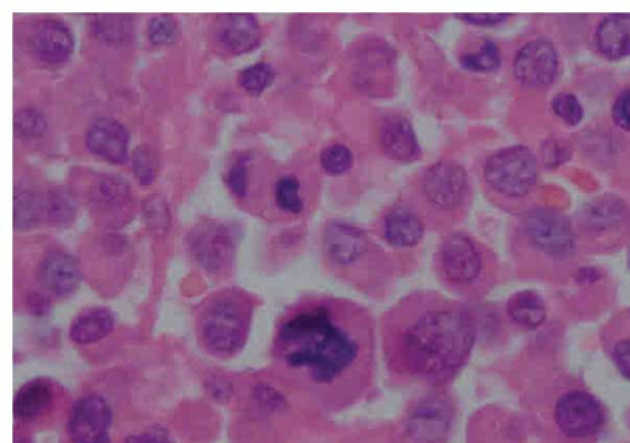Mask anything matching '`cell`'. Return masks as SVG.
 Wrapping results in <instances>:
<instances>
[{
  "instance_id": "1",
  "label": "cell",
  "mask_w": 630,
  "mask_h": 443,
  "mask_svg": "<svg viewBox=\"0 0 630 443\" xmlns=\"http://www.w3.org/2000/svg\"><path fill=\"white\" fill-rule=\"evenodd\" d=\"M275 347L298 383L328 405H346L371 385L375 324L357 304L307 298L278 326Z\"/></svg>"
},
{
  "instance_id": "2",
  "label": "cell",
  "mask_w": 630,
  "mask_h": 443,
  "mask_svg": "<svg viewBox=\"0 0 630 443\" xmlns=\"http://www.w3.org/2000/svg\"><path fill=\"white\" fill-rule=\"evenodd\" d=\"M475 340L477 322L468 309L439 295L410 296L385 319L387 367L410 384H450L467 365Z\"/></svg>"
},
{
  "instance_id": "3",
  "label": "cell",
  "mask_w": 630,
  "mask_h": 443,
  "mask_svg": "<svg viewBox=\"0 0 630 443\" xmlns=\"http://www.w3.org/2000/svg\"><path fill=\"white\" fill-rule=\"evenodd\" d=\"M252 323V304L236 294L223 295L202 317L203 343L211 353L229 356L240 353L246 343Z\"/></svg>"
},
{
  "instance_id": "4",
  "label": "cell",
  "mask_w": 630,
  "mask_h": 443,
  "mask_svg": "<svg viewBox=\"0 0 630 443\" xmlns=\"http://www.w3.org/2000/svg\"><path fill=\"white\" fill-rule=\"evenodd\" d=\"M484 177L493 190L509 198H521L534 187L535 158L526 147L501 149L493 154L485 164Z\"/></svg>"
},
{
  "instance_id": "5",
  "label": "cell",
  "mask_w": 630,
  "mask_h": 443,
  "mask_svg": "<svg viewBox=\"0 0 630 443\" xmlns=\"http://www.w3.org/2000/svg\"><path fill=\"white\" fill-rule=\"evenodd\" d=\"M554 420L562 434L573 440L595 438L606 425L600 401L581 389L566 391L557 399Z\"/></svg>"
},
{
  "instance_id": "6",
  "label": "cell",
  "mask_w": 630,
  "mask_h": 443,
  "mask_svg": "<svg viewBox=\"0 0 630 443\" xmlns=\"http://www.w3.org/2000/svg\"><path fill=\"white\" fill-rule=\"evenodd\" d=\"M440 269L445 280L456 288H468L478 283L484 262L478 245L464 233H453L442 243Z\"/></svg>"
},
{
  "instance_id": "7",
  "label": "cell",
  "mask_w": 630,
  "mask_h": 443,
  "mask_svg": "<svg viewBox=\"0 0 630 443\" xmlns=\"http://www.w3.org/2000/svg\"><path fill=\"white\" fill-rule=\"evenodd\" d=\"M113 413L108 400L97 395L80 398L67 420L70 443H112Z\"/></svg>"
},
{
  "instance_id": "8",
  "label": "cell",
  "mask_w": 630,
  "mask_h": 443,
  "mask_svg": "<svg viewBox=\"0 0 630 443\" xmlns=\"http://www.w3.org/2000/svg\"><path fill=\"white\" fill-rule=\"evenodd\" d=\"M524 231L537 250L552 257H566L574 250L572 224L563 214L539 210L527 215Z\"/></svg>"
},
{
  "instance_id": "9",
  "label": "cell",
  "mask_w": 630,
  "mask_h": 443,
  "mask_svg": "<svg viewBox=\"0 0 630 443\" xmlns=\"http://www.w3.org/2000/svg\"><path fill=\"white\" fill-rule=\"evenodd\" d=\"M422 190L427 199L440 210H452L467 192V174L458 164L440 162L423 175Z\"/></svg>"
},
{
  "instance_id": "10",
  "label": "cell",
  "mask_w": 630,
  "mask_h": 443,
  "mask_svg": "<svg viewBox=\"0 0 630 443\" xmlns=\"http://www.w3.org/2000/svg\"><path fill=\"white\" fill-rule=\"evenodd\" d=\"M560 62L554 46L544 40L524 45L513 60L516 79L526 87H544L552 84Z\"/></svg>"
},
{
  "instance_id": "11",
  "label": "cell",
  "mask_w": 630,
  "mask_h": 443,
  "mask_svg": "<svg viewBox=\"0 0 630 443\" xmlns=\"http://www.w3.org/2000/svg\"><path fill=\"white\" fill-rule=\"evenodd\" d=\"M214 34L223 48L233 55L251 53L262 41L259 23L254 15L244 13L217 16Z\"/></svg>"
},
{
  "instance_id": "12",
  "label": "cell",
  "mask_w": 630,
  "mask_h": 443,
  "mask_svg": "<svg viewBox=\"0 0 630 443\" xmlns=\"http://www.w3.org/2000/svg\"><path fill=\"white\" fill-rule=\"evenodd\" d=\"M30 45L40 59L47 64H60L74 53L75 41L64 23L46 19L31 30Z\"/></svg>"
},
{
  "instance_id": "13",
  "label": "cell",
  "mask_w": 630,
  "mask_h": 443,
  "mask_svg": "<svg viewBox=\"0 0 630 443\" xmlns=\"http://www.w3.org/2000/svg\"><path fill=\"white\" fill-rule=\"evenodd\" d=\"M324 248L334 264L351 266L363 259L368 252L369 243L366 234L357 226L334 222L327 226Z\"/></svg>"
},
{
  "instance_id": "14",
  "label": "cell",
  "mask_w": 630,
  "mask_h": 443,
  "mask_svg": "<svg viewBox=\"0 0 630 443\" xmlns=\"http://www.w3.org/2000/svg\"><path fill=\"white\" fill-rule=\"evenodd\" d=\"M38 283L47 295L67 298L78 290L79 266L74 257L64 252L51 253L40 264Z\"/></svg>"
},
{
  "instance_id": "15",
  "label": "cell",
  "mask_w": 630,
  "mask_h": 443,
  "mask_svg": "<svg viewBox=\"0 0 630 443\" xmlns=\"http://www.w3.org/2000/svg\"><path fill=\"white\" fill-rule=\"evenodd\" d=\"M192 251L208 269H220L233 255L232 233L224 225L205 224L192 235Z\"/></svg>"
},
{
  "instance_id": "16",
  "label": "cell",
  "mask_w": 630,
  "mask_h": 443,
  "mask_svg": "<svg viewBox=\"0 0 630 443\" xmlns=\"http://www.w3.org/2000/svg\"><path fill=\"white\" fill-rule=\"evenodd\" d=\"M129 132L119 121L100 119L92 123L87 133V146L96 156L110 163L126 162Z\"/></svg>"
},
{
  "instance_id": "17",
  "label": "cell",
  "mask_w": 630,
  "mask_h": 443,
  "mask_svg": "<svg viewBox=\"0 0 630 443\" xmlns=\"http://www.w3.org/2000/svg\"><path fill=\"white\" fill-rule=\"evenodd\" d=\"M452 411L446 401L429 399L417 407L409 420L412 439L421 443H435L447 434Z\"/></svg>"
},
{
  "instance_id": "18",
  "label": "cell",
  "mask_w": 630,
  "mask_h": 443,
  "mask_svg": "<svg viewBox=\"0 0 630 443\" xmlns=\"http://www.w3.org/2000/svg\"><path fill=\"white\" fill-rule=\"evenodd\" d=\"M55 389L49 380L36 378L18 390L14 398V419L19 424L33 422L48 413L54 405Z\"/></svg>"
},
{
  "instance_id": "19",
  "label": "cell",
  "mask_w": 630,
  "mask_h": 443,
  "mask_svg": "<svg viewBox=\"0 0 630 443\" xmlns=\"http://www.w3.org/2000/svg\"><path fill=\"white\" fill-rule=\"evenodd\" d=\"M382 149L396 162L415 160L419 154V143L415 129L406 118H388L380 129Z\"/></svg>"
},
{
  "instance_id": "20",
  "label": "cell",
  "mask_w": 630,
  "mask_h": 443,
  "mask_svg": "<svg viewBox=\"0 0 630 443\" xmlns=\"http://www.w3.org/2000/svg\"><path fill=\"white\" fill-rule=\"evenodd\" d=\"M382 231L387 243L395 248H411L419 244L425 234V224L417 213L400 208L386 214Z\"/></svg>"
},
{
  "instance_id": "21",
  "label": "cell",
  "mask_w": 630,
  "mask_h": 443,
  "mask_svg": "<svg viewBox=\"0 0 630 443\" xmlns=\"http://www.w3.org/2000/svg\"><path fill=\"white\" fill-rule=\"evenodd\" d=\"M596 46L608 59H622L630 55V15L609 16L596 30Z\"/></svg>"
},
{
  "instance_id": "22",
  "label": "cell",
  "mask_w": 630,
  "mask_h": 443,
  "mask_svg": "<svg viewBox=\"0 0 630 443\" xmlns=\"http://www.w3.org/2000/svg\"><path fill=\"white\" fill-rule=\"evenodd\" d=\"M604 343L618 373L630 383V309L609 322L605 329Z\"/></svg>"
},
{
  "instance_id": "23",
  "label": "cell",
  "mask_w": 630,
  "mask_h": 443,
  "mask_svg": "<svg viewBox=\"0 0 630 443\" xmlns=\"http://www.w3.org/2000/svg\"><path fill=\"white\" fill-rule=\"evenodd\" d=\"M115 326V319L106 308H90L80 313L69 329L70 339L80 345H88L107 337Z\"/></svg>"
},
{
  "instance_id": "24",
  "label": "cell",
  "mask_w": 630,
  "mask_h": 443,
  "mask_svg": "<svg viewBox=\"0 0 630 443\" xmlns=\"http://www.w3.org/2000/svg\"><path fill=\"white\" fill-rule=\"evenodd\" d=\"M508 314L513 324L532 331L544 323L546 309L539 294L521 291L510 298Z\"/></svg>"
},
{
  "instance_id": "25",
  "label": "cell",
  "mask_w": 630,
  "mask_h": 443,
  "mask_svg": "<svg viewBox=\"0 0 630 443\" xmlns=\"http://www.w3.org/2000/svg\"><path fill=\"white\" fill-rule=\"evenodd\" d=\"M91 33L107 44H126L133 35V20L125 14H100L91 20Z\"/></svg>"
},
{
  "instance_id": "26",
  "label": "cell",
  "mask_w": 630,
  "mask_h": 443,
  "mask_svg": "<svg viewBox=\"0 0 630 443\" xmlns=\"http://www.w3.org/2000/svg\"><path fill=\"white\" fill-rule=\"evenodd\" d=\"M131 199L130 185L120 177L102 178L92 193V200L97 201L99 208L111 211L128 208Z\"/></svg>"
},
{
  "instance_id": "27",
  "label": "cell",
  "mask_w": 630,
  "mask_h": 443,
  "mask_svg": "<svg viewBox=\"0 0 630 443\" xmlns=\"http://www.w3.org/2000/svg\"><path fill=\"white\" fill-rule=\"evenodd\" d=\"M47 219L57 225H68L76 218V202L65 189L49 191L44 203Z\"/></svg>"
},
{
  "instance_id": "28",
  "label": "cell",
  "mask_w": 630,
  "mask_h": 443,
  "mask_svg": "<svg viewBox=\"0 0 630 443\" xmlns=\"http://www.w3.org/2000/svg\"><path fill=\"white\" fill-rule=\"evenodd\" d=\"M44 211L43 202L34 192L20 191L15 195L14 223L16 229L24 230L34 226Z\"/></svg>"
},
{
  "instance_id": "29",
  "label": "cell",
  "mask_w": 630,
  "mask_h": 443,
  "mask_svg": "<svg viewBox=\"0 0 630 443\" xmlns=\"http://www.w3.org/2000/svg\"><path fill=\"white\" fill-rule=\"evenodd\" d=\"M501 64V54L497 44L485 41L478 53L462 56L461 66L469 71H491Z\"/></svg>"
},
{
  "instance_id": "30",
  "label": "cell",
  "mask_w": 630,
  "mask_h": 443,
  "mask_svg": "<svg viewBox=\"0 0 630 443\" xmlns=\"http://www.w3.org/2000/svg\"><path fill=\"white\" fill-rule=\"evenodd\" d=\"M275 70L270 65L256 64L245 68L240 75L241 86L252 96H261L274 84Z\"/></svg>"
},
{
  "instance_id": "31",
  "label": "cell",
  "mask_w": 630,
  "mask_h": 443,
  "mask_svg": "<svg viewBox=\"0 0 630 443\" xmlns=\"http://www.w3.org/2000/svg\"><path fill=\"white\" fill-rule=\"evenodd\" d=\"M276 202L278 208L287 213L298 214L303 211L305 203L299 193V181L295 177H285L276 185Z\"/></svg>"
},
{
  "instance_id": "32",
  "label": "cell",
  "mask_w": 630,
  "mask_h": 443,
  "mask_svg": "<svg viewBox=\"0 0 630 443\" xmlns=\"http://www.w3.org/2000/svg\"><path fill=\"white\" fill-rule=\"evenodd\" d=\"M14 128L19 137L34 140L44 135L47 122L38 110L24 109L16 112Z\"/></svg>"
},
{
  "instance_id": "33",
  "label": "cell",
  "mask_w": 630,
  "mask_h": 443,
  "mask_svg": "<svg viewBox=\"0 0 630 443\" xmlns=\"http://www.w3.org/2000/svg\"><path fill=\"white\" fill-rule=\"evenodd\" d=\"M133 173L142 185H150L158 171V160L156 153L148 146H141L134 149L132 156Z\"/></svg>"
},
{
  "instance_id": "34",
  "label": "cell",
  "mask_w": 630,
  "mask_h": 443,
  "mask_svg": "<svg viewBox=\"0 0 630 443\" xmlns=\"http://www.w3.org/2000/svg\"><path fill=\"white\" fill-rule=\"evenodd\" d=\"M179 26L173 15L154 16L148 24V37L154 45H168L178 38Z\"/></svg>"
},
{
  "instance_id": "35",
  "label": "cell",
  "mask_w": 630,
  "mask_h": 443,
  "mask_svg": "<svg viewBox=\"0 0 630 443\" xmlns=\"http://www.w3.org/2000/svg\"><path fill=\"white\" fill-rule=\"evenodd\" d=\"M322 166L333 175L344 174L353 167V153L343 144H335V146L328 147L322 153Z\"/></svg>"
},
{
  "instance_id": "36",
  "label": "cell",
  "mask_w": 630,
  "mask_h": 443,
  "mask_svg": "<svg viewBox=\"0 0 630 443\" xmlns=\"http://www.w3.org/2000/svg\"><path fill=\"white\" fill-rule=\"evenodd\" d=\"M555 115L562 119L567 125L575 126L583 119V107L578 100L572 96L557 95L553 100Z\"/></svg>"
},
{
  "instance_id": "37",
  "label": "cell",
  "mask_w": 630,
  "mask_h": 443,
  "mask_svg": "<svg viewBox=\"0 0 630 443\" xmlns=\"http://www.w3.org/2000/svg\"><path fill=\"white\" fill-rule=\"evenodd\" d=\"M144 215H146L147 224L152 230L161 231L167 230L169 225V209L159 196H151L143 204Z\"/></svg>"
},
{
  "instance_id": "38",
  "label": "cell",
  "mask_w": 630,
  "mask_h": 443,
  "mask_svg": "<svg viewBox=\"0 0 630 443\" xmlns=\"http://www.w3.org/2000/svg\"><path fill=\"white\" fill-rule=\"evenodd\" d=\"M225 182L237 198H244L247 189V168L243 160L236 162L226 173Z\"/></svg>"
},
{
  "instance_id": "39",
  "label": "cell",
  "mask_w": 630,
  "mask_h": 443,
  "mask_svg": "<svg viewBox=\"0 0 630 443\" xmlns=\"http://www.w3.org/2000/svg\"><path fill=\"white\" fill-rule=\"evenodd\" d=\"M123 443H173L168 432L158 427L132 432Z\"/></svg>"
},
{
  "instance_id": "40",
  "label": "cell",
  "mask_w": 630,
  "mask_h": 443,
  "mask_svg": "<svg viewBox=\"0 0 630 443\" xmlns=\"http://www.w3.org/2000/svg\"><path fill=\"white\" fill-rule=\"evenodd\" d=\"M612 117L617 125L630 131V90H626L615 102Z\"/></svg>"
},
{
  "instance_id": "41",
  "label": "cell",
  "mask_w": 630,
  "mask_h": 443,
  "mask_svg": "<svg viewBox=\"0 0 630 443\" xmlns=\"http://www.w3.org/2000/svg\"><path fill=\"white\" fill-rule=\"evenodd\" d=\"M508 16V14H457V18L463 19V22L480 26L500 24Z\"/></svg>"
},
{
  "instance_id": "42",
  "label": "cell",
  "mask_w": 630,
  "mask_h": 443,
  "mask_svg": "<svg viewBox=\"0 0 630 443\" xmlns=\"http://www.w3.org/2000/svg\"><path fill=\"white\" fill-rule=\"evenodd\" d=\"M48 301L43 295H34L31 297L29 307L31 312L35 313L36 315H44L48 312Z\"/></svg>"
},
{
  "instance_id": "43",
  "label": "cell",
  "mask_w": 630,
  "mask_h": 443,
  "mask_svg": "<svg viewBox=\"0 0 630 443\" xmlns=\"http://www.w3.org/2000/svg\"><path fill=\"white\" fill-rule=\"evenodd\" d=\"M14 443H34L33 439L27 435L19 434L14 438Z\"/></svg>"
},
{
  "instance_id": "44",
  "label": "cell",
  "mask_w": 630,
  "mask_h": 443,
  "mask_svg": "<svg viewBox=\"0 0 630 443\" xmlns=\"http://www.w3.org/2000/svg\"><path fill=\"white\" fill-rule=\"evenodd\" d=\"M629 267H630V252H629Z\"/></svg>"
}]
</instances>
